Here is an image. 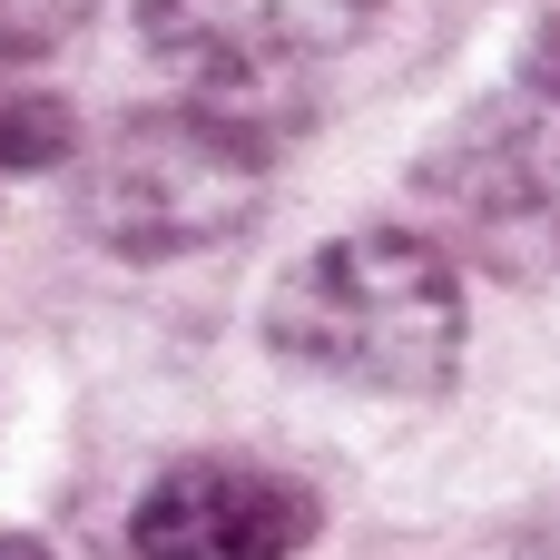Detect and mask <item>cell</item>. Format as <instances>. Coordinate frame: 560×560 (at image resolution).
Instances as JSON below:
<instances>
[{
  "label": "cell",
  "mask_w": 560,
  "mask_h": 560,
  "mask_svg": "<svg viewBox=\"0 0 560 560\" xmlns=\"http://www.w3.org/2000/svg\"><path fill=\"white\" fill-rule=\"evenodd\" d=\"M266 345L315 384L413 404V394H443L463 364V285L423 236L364 226V236H335L276 276Z\"/></svg>",
  "instance_id": "6da1fadb"
},
{
  "label": "cell",
  "mask_w": 560,
  "mask_h": 560,
  "mask_svg": "<svg viewBox=\"0 0 560 560\" xmlns=\"http://www.w3.org/2000/svg\"><path fill=\"white\" fill-rule=\"evenodd\" d=\"M89 236L108 256H207L226 236L256 226L266 207V128L177 98V108H138L128 128H108V148L89 158Z\"/></svg>",
  "instance_id": "7a4b0ae2"
},
{
  "label": "cell",
  "mask_w": 560,
  "mask_h": 560,
  "mask_svg": "<svg viewBox=\"0 0 560 560\" xmlns=\"http://www.w3.org/2000/svg\"><path fill=\"white\" fill-rule=\"evenodd\" d=\"M364 20L374 0H138L148 49L246 128H266V108H295V89L364 39Z\"/></svg>",
  "instance_id": "3957f363"
},
{
  "label": "cell",
  "mask_w": 560,
  "mask_h": 560,
  "mask_svg": "<svg viewBox=\"0 0 560 560\" xmlns=\"http://www.w3.org/2000/svg\"><path fill=\"white\" fill-rule=\"evenodd\" d=\"M325 502L276 472V463H236V453H197L167 463L138 512H128V551L138 560H295L315 541Z\"/></svg>",
  "instance_id": "277c9868"
},
{
  "label": "cell",
  "mask_w": 560,
  "mask_h": 560,
  "mask_svg": "<svg viewBox=\"0 0 560 560\" xmlns=\"http://www.w3.org/2000/svg\"><path fill=\"white\" fill-rule=\"evenodd\" d=\"M433 187L463 197V207H482V217H512V207L560 197V118L541 108V98H502V108H482V118L443 148Z\"/></svg>",
  "instance_id": "5b68a950"
},
{
  "label": "cell",
  "mask_w": 560,
  "mask_h": 560,
  "mask_svg": "<svg viewBox=\"0 0 560 560\" xmlns=\"http://www.w3.org/2000/svg\"><path fill=\"white\" fill-rule=\"evenodd\" d=\"M89 20V0H0V69H30L49 49H69Z\"/></svg>",
  "instance_id": "8992f818"
},
{
  "label": "cell",
  "mask_w": 560,
  "mask_h": 560,
  "mask_svg": "<svg viewBox=\"0 0 560 560\" xmlns=\"http://www.w3.org/2000/svg\"><path fill=\"white\" fill-rule=\"evenodd\" d=\"M59 158H69L59 98H0V167H59Z\"/></svg>",
  "instance_id": "52a82bcc"
},
{
  "label": "cell",
  "mask_w": 560,
  "mask_h": 560,
  "mask_svg": "<svg viewBox=\"0 0 560 560\" xmlns=\"http://www.w3.org/2000/svg\"><path fill=\"white\" fill-rule=\"evenodd\" d=\"M522 98H541V108L560 118V20H541L532 49H522Z\"/></svg>",
  "instance_id": "ba28073f"
},
{
  "label": "cell",
  "mask_w": 560,
  "mask_h": 560,
  "mask_svg": "<svg viewBox=\"0 0 560 560\" xmlns=\"http://www.w3.org/2000/svg\"><path fill=\"white\" fill-rule=\"evenodd\" d=\"M0 560H49V551L39 541H0Z\"/></svg>",
  "instance_id": "9c48e42d"
}]
</instances>
